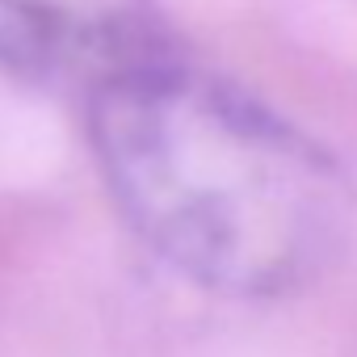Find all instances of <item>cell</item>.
<instances>
[{"label": "cell", "mask_w": 357, "mask_h": 357, "mask_svg": "<svg viewBox=\"0 0 357 357\" xmlns=\"http://www.w3.org/2000/svg\"><path fill=\"white\" fill-rule=\"evenodd\" d=\"M84 135L122 223L198 290L298 294L353 236L340 160L176 47L89 80Z\"/></svg>", "instance_id": "obj_1"}, {"label": "cell", "mask_w": 357, "mask_h": 357, "mask_svg": "<svg viewBox=\"0 0 357 357\" xmlns=\"http://www.w3.org/2000/svg\"><path fill=\"white\" fill-rule=\"evenodd\" d=\"M172 38L139 0H0V68L5 72H59L80 63L84 80L143 59Z\"/></svg>", "instance_id": "obj_2"}]
</instances>
